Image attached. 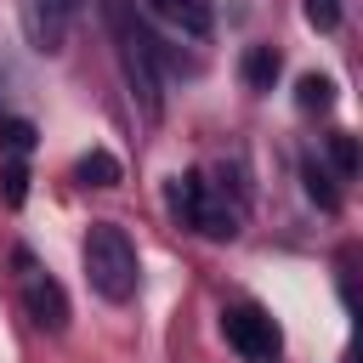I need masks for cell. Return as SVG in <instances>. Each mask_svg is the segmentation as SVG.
Listing matches in <instances>:
<instances>
[{"label": "cell", "mask_w": 363, "mask_h": 363, "mask_svg": "<svg viewBox=\"0 0 363 363\" xmlns=\"http://www.w3.org/2000/svg\"><path fill=\"white\" fill-rule=\"evenodd\" d=\"M301 176H306V193H312V199H318L323 210H335V199H340V193L329 187V170H323L318 159H306V164H301Z\"/></svg>", "instance_id": "12"}, {"label": "cell", "mask_w": 363, "mask_h": 363, "mask_svg": "<svg viewBox=\"0 0 363 363\" xmlns=\"http://www.w3.org/2000/svg\"><path fill=\"white\" fill-rule=\"evenodd\" d=\"M79 261H85V284H91L102 301H113V306H125V301L136 295V284H142L136 244H130L125 227H113V221H96V227L85 233Z\"/></svg>", "instance_id": "3"}, {"label": "cell", "mask_w": 363, "mask_h": 363, "mask_svg": "<svg viewBox=\"0 0 363 363\" xmlns=\"http://www.w3.org/2000/svg\"><path fill=\"white\" fill-rule=\"evenodd\" d=\"M17 85H23V79H17V68L0 57V113H11V91H17Z\"/></svg>", "instance_id": "15"}, {"label": "cell", "mask_w": 363, "mask_h": 363, "mask_svg": "<svg viewBox=\"0 0 363 363\" xmlns=\"http://www.w3.org/2000/svg\"><path fill=\"white\" fill-rule=\"evenodd\" d=\"M102 17H108V34H113V57H119V74L130 85V102L142 108V119H159L164 108V79H159V45L147 40V28L136 23L130 0H102Z\"/></svg>", "instance_id": "2"}, {"label": "cell", "mask_w": 363, "mask_h": 363, "mask_svg": "<svg viewBox=\"0 0 363 363\" xmlns=\"http://www.w3.org/2000/svg\"><path fill=\"white\" fill-rule=\"evenodd\" d=\"M74 182H79V187H113V182H119V159H113L108 147H91V153L74 164Z\"/></svg>", "instance_id": "8"}, {"label": "cell", "mask_w": 363, "mask_h": 363, "mask_svg": "<svg viewBox=\"0 0 363 363\" xmlns=\"http://www.w3.org/2000/svg\"><path fill=\"white\" fill-rule=\"evenodd\" d=\"M329 159H335L340 176H352V170H357V142H352L346 130H335V136H329Z\"/></svg>", "instance_id": "14"}, {"label": "cell", "mask_w": 363, "mask_h": 363, "mask_svg": "<svg viewBox=\"0 0 363 363\" xmlns=\"http://www.w3.org/2000/svg\"><path fill=\"white\" fill-rule=\"evenodd\" d=\"M278 68H284V62H278L272 45H250V51H244V85H250V91H272Z\"/></svg>", "instance_id": "9"}, {"label": "cell", "mask_w": 363, "mask_h": 363, "mask_svg": "<svg viewBox=\"0 0 363 363\" xmlns=\"http://www.w3.org/2000/svg\"><path fill=\"white\" fill-rule=\"evenodd\" d=\"M301 11H306V23H312L318 34L340 28V0H301Z\"/></svg>", "instance_id": "13"}, {"label": "cell", "mask_w": 363, "mask_h": 363, "mask_svg": "<svg viewBox=\"0 0 363 363\" xmlns=\"http://www.w3.org/2000/svg\"><path fill=\"white\" fill-rule=\"evenodd\" d=\"M221 335H227V346L244 363H278V352H284V329L272 323V312H261L250 301H238V306L221 312Z\"/></svg>", "instance_id": "5"}, {"label": "cell", "mask_w": 363, "mask_h": 363, "mask_svg": "<svg viewBox=\"0 0 363 363\" xmlns=\"http://www.w3.org/2000/svg\"><path fill=\"white\" fill-rule=\"evenodd\" d=\"M164 28H176V34H187V40H204L210 28H216V0H142Z\"/></svg>", "instance_id": "7"}, {"label": "cell", "mask_w": 363, "mask_h": 363, "mask_svg": "<svg viewBox=\"0 0 363 363\" xmlns=\"http://www.w3.org/2000/svg\"><path fill=\"white\" fill-rule=\"evenodd\" d=\"M17 17H23V34L40 57H57L68 45V28H74V0H17Z\"/></svg>", "instance_id": "6"}, {"label": "cell", "mask_w": 363, "mask_h": 363, "mask_svg": "<svg viewBox=\"0 0 363 363\" xmlns=\"http://www.w3.org/2000/svg\"><path fill=\"white\" fill-rule=\"evenodd\" d=\"M164 204L182 227H193L204 238H238L250 193H244V182H227V176H210V170H182V176L164 182Z\"/></svg>", "instance_id": "1"}, {"label": "cell", "mask_w": 363, "mask_h": 363, "mask_svg": "<svg viewBox=\"0 0 363 363\" xmlns=\"http://www.w3.org/2000/svg\"><path fill=\"white\" fill-rule=\"evenodd\" d=\"M295 108H301V113H329V108H335V79H329V74H301Z\"/></svg>", "instance_id": "10"}, {"label": "cell", "mask_w": 363, "mask_h": 363, "mask_svg": "<svg viewBox=\"0 0 363 363\" xmlns=\"http://www.w3.org/2000/svg\"><path fill=\"white\" fill-rule=\"evenodd\" d=\"M0 193H6V204L28 199V153H0Z\"/></svg>", "instance_id": "11"}, {"label": "cell", "mask_w": 363, "mask_h": 363, "mask_svg": "<svg viewBox=\"0 0 363 363\" xmlns=\"http://www.w3.org/2000/svg\"><path fill=\"white\" fill-rule=\"evenodd\" d=\"M11 278H17V301H23L28 323L45 335H62L68 329V289L51 278V267H40L34 250H11Z\"/></svg>", "instance_id": "4"}]
</instances>
